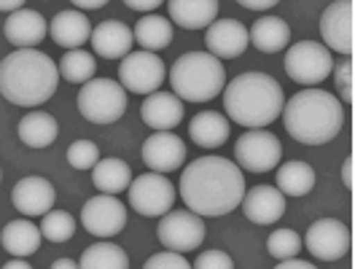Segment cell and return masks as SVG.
<instances>
[{"instance_id": "cell-24", "label": "cell", "mask_w": 355, "mask_h": 269, "mask_svg": "<svg viewBox=\"0 0 355 269\" xmlns=\"http://www.w3.org/2000/svg\"><path fill=\"white\" fill-rule=\"evenodd\" d=\"M189 134H191V140H194L197 146H202V148H218V146H223V143L229 140L232 124H229V119L221 116V113L202 111L191 119Z\"/></svg>"}, {"instance_id": "cell-21", "label": "cell", "mask_w": 355, "mask_h": 269, "mask_svg": "<svg viewBox=\"0 0 355 269\" xmlns=\"http://www.w3.org/2000/svg\"><path fill=\"white\" fill-rule=\"evenodd\" d=\"M3 33H6V41L17 49H35L49 35V22L44 19V14L33 8H22L6 19Z\"/></svg>"}, {"instance_id": "cell-14", "label": "cell", "mask_w": 355, "mask_h": 269, "mask_svg": "<svg viewBox=\"0 0 355 269\" xmlns=\"http://www.w3.org/2000/svg\"><path fill=\"white\" fill-rule=\"evenodd\" d=\"M350 229L336 218H320L307 229L304 245L320 261H339L350 250Z\"/></svg>"}, {"instance_id": "cell-9", "label": "cell", "mask_w": 355, "mask_h": 269, "mask_svg": "<svg viewBox=\"0 0 355 269\" xmlns=\"http://www.w3.org/2000/svg\"><path fill=\"white\" fill-rule=\"evenodd\" d=\"M167 81V67L151 51H130L119 65V84L132 94H154Z\"/></svg>"}, {"instance_id": "cell-6", "label": "cell", "mask_w": 355, "mask_h": 269, "mask_svg": "<svg viewBox=\"0 0 355 269\" xmlns=\"http://www.w3.org/2000/svg\"><path fill=\"white\" fill-rule=\"evenodd\" d=\"M78 113L92 124H113L127 113V92L113 78H92L78 92Z\"/></svg>"}, {"instance_id": "cell-36", "label": "cell", "mask_w": 355, "mask_h": 269, "mask_svg": "<svg viewBox=\"0 0 355 269\" xmlns=\"http://www.w3.org/2000/svg\"><path fill=\"white\" fill-rule=\"evenodd\" d=\"M334 84H336V89H339V97L347 103V105H353V60L350 57H345L339 65H334ZM339 100V103H342Z\"/></svg>"}, {"instance_id": "cell-22", "label": "cell", "mask_w": 355, "mask_h": 269, "mask_svg": "<svg viewBox=\"0 0 355 269\" xmlns=\"http://www.w3.org/2000/svg\"><path fill=\"white\" fill-rule=\"evenodd\" d=\"M49 35L57 46L76 51L92 38V24H89L87 14H81L76 8H65V11L54 14V19L49 22Z\"/></svg>"}, {"instance_id": "cell-13", "label": "cell", "mask_w": 355, "mask_h": 269, "mask_svg": "<svg viewBox=\"0 0 355 269\" xmlns=\"http://www.w3.org/2000/svg\"><path fill=\"white\" fill-rule=\"evenodd\" d=\"M81 224L89 234H94L100 240H108V237H116L127 226V207L116 197L97 194V197L87 200V205L81 207Z\"/></svg>"}, {"instance_id": "cell-45", "label": "cell", "mask_w": 355, "mask_h": 269, "mask_svg": "<svg viewBox=\"0 0 355 269\" xmlns=\"http://www.w3.org/2000/svg\"><path fill=\"white\" fill-rule=\"evenodd\" d=\"M51 269H78V264H76L73 259H57V261L51 264Z\"/></svg>"}, {"instance_id": "cell-35", "label": "cell", "mask_w": 355, "mask_h": 269, "mask_svg": "<svg viewBox=\"0 0 355 269\" xmlns=\"http://www.w3.org/2000/svg\"><path fill=\"white\" fill-rule=\"evenodd\" d=\"M100 162V148L92 140H76L67 148V164L76 170H92Z\"/></svg>"}, {"instance_id": "cell-8", "label": "cell", "mask_w": 355, "mask_h": 269, "mask_svg": "<svg viewBox=\"0 0 355 269\" xmlns=\"http://www.w3.org/2000/svg\"><path fill=\"white\" fill-rule=\"evenodd\" d=\"M130 207L137 216L146 218H162L175 205V189L173 183L159 173H143L130 183Z\"/></svg>"}, {"instance_id": "cell-3", "label": "cell", "mask_w": 355, "mask_h": 269, "mask_svg": "<svg viewBox=\"0 0 355 269\" xmlns=\"http://www.w3.org/2000/svg\"><path fill=\"white\" fill-rule=\"evenodd\" d=\"M283 127L304 146H323L342 132L345 108L331 92L302 89L283 105Z\"/></svg>"}, {"instance_id": "cell-19", "label": "cell", "mask_w": 355, "mask_h": 269, "mask_svg": "<svg viewBox=\"0 0 355 269\" xmlns=\"http://www.w3.org/2000/svg\"><path fill=\"white\" fill-rule=\"evenodd\" d=\"M183 103L178 100L173 92H154L143 100L140 116L143 121L156 130V132H173L178 124L183 121Z\"/></svg>"}, {"instance_id": "cell-40", "label": "cell", "mask_w": 355, "mask_h": 269, "mask_svg": "<svg viewBox=\"0 0 355 269\" xmlns=\"http://www.w3.org/2000/svg\"><path fill=\"white\" fill-rule=\"evenodd\" d=\"M275 269H318L310 261H299V259H288V261H280Z\"/></svg>"}, {"instance_id": "cell-41", "label": "cell", "mask_w": 355, "mask_h": 269, "mask_svg": "<svg viewBox=\"0 0 355 269\" xmlns=\"http://www.w3.org/2000/svg\"><path fill=\"white\" fill-rule=\"evenodd\" d=\"M275 3L272 0H243V8H250V11H269Z\"/></svg>"}, {"instance_id": "cell-39", "label": "cell", "mask_w": 355, "mask_h": 269, "mask_svg": "<svg viewBox=\"0 0 355 269\" xmlns=\"http://www.w3.org/2000/svg\"><path fill=\"white\" fill-rule=\"evenodd\" d=\"M127 6L132 8V11H156L159 8V0H127Z\"/></svg>"}, {"instance_id": "cell-38", "label": "cell", "mask_w": 355, "mask_h": 269, "mask_svg": "<svg viewBox=\"0 0 355 269\" xmlns=\"http://www.w3.org/2000/svg\"><path fill=\"white\" fill-rule=\"evenodd\" d=\"M191 269H234V261L223 250H205V253L197 256Z\"/></svg>"}, {"instance_id": "cell-17", "label": "cell", "mask_w": 355, "mask_h": 269, "mask_svg": "<svg viewBox=\"0 0 355 269\" xmlns=\"http://www.w3.org/2000/svg\"><path fill=\"white\" fill-rule=\"evenodd\" d=\"M54 200H57L54 186L46 178H38V175L22 178L11 191L14 207L27 218H44L46 213L54 207Z\"/></svg>"}, {"instance_id": "cell-43", "label": "cell", "mask_w": 355, "mask_h": 269, "mask_svg": "<svg viewBox=\"0 0 355 269\" xmlns=\"http://www.w3.org/2000/svg\"><path fill=\"white\" fill-rule=\"evenodd\" d=\"M22 0H0V11H8V14H17L22 11Z\"/></svg>"}, {"instance_id": "cell-42", "label": "cell", "mask_w": 355, "mask_h": 269, "mask_svg": "<svg viewBox=\"0 0 355 269\" xmlns=\"http://www.w3.org/2000/svg\"><path fill=\"white\" fill-rule=\"evenodd\" d=\"M103 6H105L103 0H76L73 3L76 11H94V8H103Z\"/></svg>"}, {"instance_id": "cell-32", "label": "cell", "mask_w": 355, "mask_h": 269, "mask_svg": "<svg viewBox=\"0 0 355 269\" xmlns=\"http://www.w3.org/2000/svg\"><path fill=\"white\" fill-rule=\"evenodd\" d=\"M57 67H60V76L70 84H87L97 73V60L84 49H76V51H65Z\"/></svg>"}, {"instance_id": "cell-11", "label": "cell", "mask_w": 355, "mask_h": 269, "mask_svg": "<svg viewBox=\"0 0 355 269\" xmlns=\"http://www.w3.org/2000/svg\"><path fill=\"white\" fill-rule=\"evenodd\" d=\"M156 237L173 253H189L205 243V224L191 210H170L167 216H162Z\"/></svg>"}, {"instance_id": "cell-30", "label": "cell", "mask_w": 355, "mask_h": 269, "mask_svg": "<svg viewBox=\"0 0 355 269\" xmlns=\"http://www.w3.org/2000/svg\"><path fill=\"white\" fill-rule=\"evenodd\" d=\"M315 186V170L307 162H286L277 170V191L283 197H304Z\"/></svg>"}, {"instance_id": "cell-5", "label": "cell", "mask_w": 355, "mask_h": 269, "mask_svg": "<svg viewBox=\"0 0 355 269\" xmlns=\"http://www.w3.org/2000/svg\"><path fill=\"white\" fill-rule=\"evenodd\" d=\"M170 84L180 103H207L226 89V70L207 51H186L170 67Z\"/></svg>"}, {"instance_id": "cell-20", "label": "cell", "mask_w": 355, "mask_h": 269, "mask_svg": "<svg viewBox=\"0 0 355 269\" xmlns=\"http://www.w3.org/2000/svg\"><path fill=\"white\" fill-rule=\"evenodd\" d=\"M92 49L97 57H105V60H124L130 51H132V30L119 19H108V22H100L97 27H92Z\"/></svg>"}, {"instance_id": "cell-15", "label": "cell", "mask_w": 355, "mask_h": 269, "mask_svg": "<svg viewBox=\"0 0 355 269\" xmlns=\"http://www.w3.org/2000/svg\"><path fill=\"white\" fill-rule=\"evenodd\" d=\"M143 162L148 173H175L186 162V143L173 132H154L143 143Z\"/></svg>"}, {"instance_id": "cell-16", "label": "cell", "mask_w": 355, "mask_h": 269, "mask_svg": "<svg viewBox=\"0 0 355 269\" xmlns=\"http://www.w3.org/2000/svg\"><path fill=\"white\" fill-rule=\"evenodd\" d=\"M205 44L207 54H213L216 60H237L243 54L250 38H248V27L237 19H216L205 33Z\"/></svg>"}, {"instance_id": "cell-44", "label": "cell", "mask_w": 355, "mask_h": 269, "mask_svg": "<svg viewBox=\"0 0 355 269\" xmlns=\"http://www.w3.org/2000/svg\"><path fill=\"white\" fill-rule=\"evenodd\" d=\"M342 178H345V186H353V157L345 159V167H342Z\"/></svg>"}, {"instance_id": "cell-4", "label": "cell", "mask_w": 355, "mask_h": 269, "mask_svg": "<svg viewBox=\"0 0 355 269\" xmlns=\"http://www.w3.org/2000/svg\"><path fill=\"white\" fill-rule=\"evenodd\" d=\"M286 105L283 87L259 70L240 73L226 89H223V108L226 116L248 130H264L272 121L280 119Z\"/></svg>"}, {"instance_id": "cell-33", "label": "cell", "mask_w": 355, "mask_h": 269, "mask_svg": "<svg viewBox=\"0 0 355 269\" xmlns=\"http://www.w3.org/2000/svg\"><path fill=\"white\" fill-rule=\"evenodd\" d=\"M38 229H41V237H46L49 243H65L76 234V218L65 210H49Z\"/></svg>"}, {"instance_id": "cell-34", "label": "cell", "mask_w": 355, "mask_h": 269, "mask_svg": "<svg viewBox=\"0 0 355 269\" xmlns=\"http://www.w3.org/2000/svg\"><path fill=\"white\" fill-rule=\"evenodd\" d=\"M266 250L269 256H275L277 261H288L296 259L299 250H302V237L293 232V229H275L266 240Z\"/></svg>"}, {"instance_id": "cell-7", "label": "cell", "mask_w": 355, "mask_h": 269, "mask_svg": "<svg viewBox=\"0 0 355 269\" xmlns=\"http://www.w3.org/2000/svg\"><path fill=\"white\" fill-rule=\"evenodd\" d=\"M334 70L331 51L318 41H299L288 49L286 54V73L291 81L307 87V89H318V84H323Z\"/></svg>"}, {"instance_id": "cell-29", "label": "cell", "mask_w": 355, "mask_h": 269, "mask_svg": "<svg viewBox=\"0 0 355 269\" xmlns=\"http://www.w3.org/2000/svg\"><path fill=\"white\" fill-rule=\"evenodd\" d=\"M132 38L143 46V51H159V49H167L173 44V22L167 17H159V14H148V17H140L132 30Z\"/></svg>"}, {"instance_id": "cell-31", "label": "cell", "mask_w": 355, "mask_h": 269, "mask_svg": "<svg viewBox=\"0 0 355 269\" xmlns=\"http://www.w3.org/2000/svg\"><path fill=\"white\" fill-rule=\"evenodd\" d=\"M78 269H130V256L127 250L113 243H94L81 253Z\"/></svg>"}, {"instance_id": "cell-46", "label": "cell", "mask_w": 355, "mask_h": 269, "mask_svg": "<svg viewBox=\"0 0 355 269\" xmlns=\"http://www.w3.org/2000/svg\"><path fill=\"white\" fill-rule=\"evenodd\" d=\"M3 269H33L24 259H11V261H6L3 264Z\"/></svg>"}, {"instance_id": "cell-28", "label": "cell", "mask_w": 355, "mask_h": 269, "mask_svg": "<svg viewBox=\"0 0 355 269\" xmlns=\"http://www.w3.org/2000/svg\"><path fill=\"white\" fill-rule=\"evenodd\" d=\"M60 134V124L51 113L30 111L19 121V140L30 148H49Z\"/></svg>"}, {"instance_id": "cell-12", "label": "cell", "mask_w": 355, "mask_h": 269, "mask_svg": "<svg viewBox=\"0 0 355 269\" xmlns=\"http://www.w3.org/2000/svg\"><path fill=\"white\" fill-rule=\"evenodd\" d=\"M353 33H355V6L353 0H336L320 17V35L329 51L353 57Z\"/></svg>"}, {"instance_id": "cell-23", "label": "cell", "mask_w": 355, "mask_h": 269, "mask_svg": "<svg viewBox=\"0 0 355 269\" xmlns=\"http://www.w3.org/2000/svg\"><path fill=\"white\" fill-rule=\"evenodd\" d=\"M170 22L183 30H207L218 17L216 0H170Z\"/></svg>"}, {"instance_id": "cell-27", "label": "cell", "mask_w": 355, "mask_h": 269, "mask_svg": "<svg viewBox=\"0 0 355 269\" xmlns=\"http://www.w3.org/2000/svg\"><path fill=\"white\" fill-rule=\"evenodd\" d=\"M250 44L264 54H277L280 49L291 44V27L280 17H261L248 30Z\"/></svg>"}, {"instance_id": "cell-1", "label": "cell", "mask_w": 355, "mask_h": 269, "mask_svg": "<svg viewBox=\"0 0 355 269\" xmlns=\"http://www.w3.org/2000/svg\"><path fill=\"white\" fill-rule=\"evenodd\" d=\"M180 200L200 218L229 216L245 197L243 170L223 157L194 159L180 175Z\"/></svg>"}, {"instance_id": "cell-47", "label": "cell", "mask_w": 355, "mask_h": 269, "mask_svg": "<svg viewBox=\"0 0 355 269\" xmlns=\"http://www.w3.org/2000/svg\"><path fill=\"white\" fill-rule=\"evenodd\" d=\"M0 180H3V170H0Z\"/></svg>"}, {"instance_id": "cell-26", "label": "cell", "mask_w": 355, "mask_h": 269, "mask_svg": "<svg viewBox=\"0 0 355 269\" xmlns=\"http://www.w3.org/2000/svg\"><path fill=\"white\" fill-rule=\"evenodd\" d=\"M41 229L35 224H30L27 218L19 221H8L6 229L0 232V243L3 248L14 256V259H24V256H33L38 248H41Z\"/></svg>"}, {"instance_id": "cell-25", "label": "cell", "mask_w": 355, "mask_h": 269, "mask_svg": "<svg viewBox=\"0 0 355 269\" xmlns=\"http://www.w3.org/2000/svg\"><path fill=\"white\" fill-rule=\"evenodd\" d=\"M92 183L100 189V194H108V197H116L121 191L130 189L132 183V170L124 159H100L94 167H92Z\"/></svg>"}, {"instance_id": "cell-37", "label": "cell", "mask_w": 355, "mask_h": 269, "mask_svg": "<svg viewBox=\"0 0 355 269\" xmlns=\"http://www.w3.org/2000/svg\"><path fill=\"white\" fill-rule=\"evenodd\" d=\"M143 269H191V264L186 261L183 253H173V250H162V253H154Z\"/></svg>"}, {"instance_id": "cell-2", "label": "cell", "mask_w": 355, "mask_h": 269, "mask_svg": "<svg viewBox=\"0 0 355 269\" xmlns=\"http://www.w3.org/2000/svg\"><path fill=\"white\" fill-rule=\"evenodd\" d=\"M60 87V67L38 49H17L0 62V94L11 105L38 108Z\"/></svg>"}, {"instance_id": "cell-18", "label": "cell", "mask_w": 355, "mask_h": 269, "mask_svg": "<svg viewBox=\"0 0 355 269\" xmlns=\"http://www.w3.org/2000/svg\"><path fill=\"white\" fill-rule=\"evenodd\" d=\"M240 205H243L245 218L259 226L275 224L286 213V197L275 186H253L250 191H245Z\"/></svg>"}, {"instance_id": "cell-10", "label": "cell", "mask_w": 355, "mask_h": 269, "mask_svg": "<svg viewBox=\"0 0 355 269\" xmlns=\"http://www.w3.org/2000/svg\"><path fill=\"white\" fill-rule=\"evenodd\" d=\"M234 157H237V167H243L248 173H269L275 170V164H280L283 146L266 130H248L234 143Z\"/></svg>"}]
</instances>
